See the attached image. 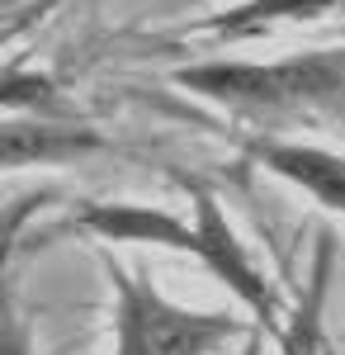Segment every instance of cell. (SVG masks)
Returning a JSON list of instances; mask_svg holds the SVG:
<instances>
[{"label": "cell", "mask_w": 345, "mask_h": 355, "mask_svg": "<svg viewBox=\"0 0 345 355\" xmlns=\"http://www.w3.org/2000/svg\"><path fill=\"white\" fill-rule=\"evenodd\" d=\"M194 227H199V261L260 318L265 331H284L279 327V299H274V289L265 284V275L251 266L246 246L237 242V232L218 214V199L204 185H194Z\"/></svg>", "instance_id": "cell-3"}, {"label": "cell", "mask_w": 345, "mask_h": 355, "mask_svg": "<svg viewBox=\"0 0 345 355\" xmlns=\"http://www.w3.org/2000/svg\"><path fill=\"white\" fill-rule=\"evenodd\" d=\"M326 275H331V246L317 251V270H312V284H308V299L293 313V322L279 331L284 341V355H317V336H321V299H326Z\"/></svg>", "instance_id": "cell-8"}, {"label": "cell", "mask_w": 345, "mask_h": 355, "mask_svg": "<svg viewBox=\"0 0 345 355\" xmlns=\"http://www.w3.org/2000/svg\"><path fill=\"white\" fill-rule=\"evenodd\" d=\"M80 227H90L105 242H157L199 256V227H189L185 218L166 209H147V204H85Z\"/></svg>", "instance_id": "cell-4"}, {"label": "cell", "mask_w": 345, "mask_h": 355, "mask_svg": "<svg viewBox=\"0 0 345 355\" xmlns=\"http://www.w3.org/2000/svg\"><path fill=\"white\" fill-rule=\"evenodd\" d=\"M336 0H241L232 10L213 15L204 28H213L218 38H251L269 24H284V19H317L326 15Z\"/></svg>", "instance_id": "cell-6"}, {"label": "cell", "mask_w": 345, "mask_h": 355, "mask_svg": "<svg viewBox=\"0 0 345 355\" xmlns=\"http://www.w3.org/2000/svg\"><path fill=\"white\" fill-rule=\"evenodd\" d=\"M246 355H256V336H251V346H246Z\"/></svg>", "instance_id": "cell-11"}, {"label": "cell", "mask_w": 345, "mask_h": 355, "mask_svg": "<svg viewBox=\"0 0 345 355\" xmlns=\"http://www.w3.org/2000/svg\"><path fill=\"white\" fill-rule=\"evenodd\" d=\"M80 147H95V133H85V128H24V123L5 128V162L10 166L57 162V157H71Z\"/></svg>", "instance_id": "cell-7"}, {"label": "cell", "mask_w": 345, "mask_h": 355, "mask_svg": "<svg viewBox=\"0 0 345 355\" xmlns=\"http://www.w3.org/2000/svg\"><path fill=\"white\" fill-rule=\"evenodd\" d=\"M251 157L269 166L274 175L293 180L298 190H308L317 204L345 214V157L326 147H303V142H251Z\"/></svg>", "instance_id": "cell-5"}, {"label": "cell", "mask_w": 345, "mask_h": 355, "mask_svg": "<svg viewBox=\"0 0 345 355\" xmlns=\"http://www.w3.org/2000/svg\"><path fill=\"white\" fill-rule=\"evenodd\" d=\"M48 100H53V81L48 76H33V81H24L19 71L5 76V105L10 110H19V105H48Z\"/></svg>", "instance_id": "cell-9"}, {"label": "cell", "mask_w": 345, "mask_h": 355, "mask_svg": "<svg viewBox=\"0 0 345 355\" xmlns=\"http://www.w3.org/2000/svg\"><path fill=\"white\" fill-rule=\"evenodd\" d=\"M114 279V355H213L227 341L246 336L241 318L227 313H189L180 303L157 294L147 279L128 275L123 266L105 261Z\"/></svg>", "instance_id": "cell-2"}, {"label": "cell", "mask_w": 345, "mask_h": 355, "mask_svg": "<svg viewBox=\"0 0 345 355\" xmlns=\"http://www.w3.org/2000/svg\"><path fill=\"white\" fill-rule=\"evenodd\" d=\"M5 355H28V346H24V331L10 322V331H5Z\"/></svg>", "instance_id": "cell-10"}, {"label": "cell", "mask_w": 345, "mask_h": 355, "mask_svg": "<svg viewBox=\"0 0 345 355\" xmlns=\"http://www.w3.org/2000/svg\"><path fill=\"white\" fill-rule=\"evenodd\" d=\"M175 85H185L204 100L232 105L251 114H274V110H298L317 105L345 90V48L341 53H303L289 62H204L175 71Z\"/></svg>", "instance_id": "cell-1"}]
</instances>
